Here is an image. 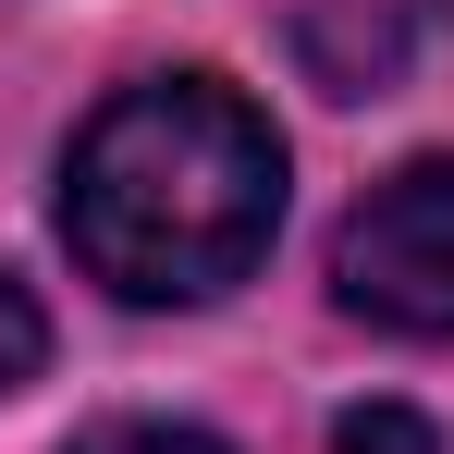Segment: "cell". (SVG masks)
Here are the masks:
<instances>
[{"instance_id":"obj_1","label":"cell","mask_w":454,"mask_h":454,"mask_svg":"<svg viewBox=\"0 0 454 454\" xmlns=\"http://www.w3.org/2000/svg\"><path fill=\"white\" fill-rule=\"evenodd\" d=\"M283 233V136L222 74H136L62 160V246L123 307H209Z\"/></svg>"},{"instance_id":"obj_2","label":"cell","mask_w":454,"mask_h":454,"mask_svg":"<svg viewBox=\"0 0 454 454\" xmlns=\"http://www.w3.org/2000/svg\"><path fill=\"white\" fill-rule=\"evenodd\" d=\"M332 295L356 319H380V332L454 344V160H405V172H380L369 197L344 209Z\"/></svg>"},{"instance_id":"obj_3","label":"cell","mask_w":454,"mask_h":454,"mask_svg":"<svg viewBox=\"0 0 454 454\" xmlns=\"http://www.w3.org/2000/svg\"><path fill=\"white\" fill-rule=\"evenodd\" d=\"M430 12H442V0H307L295 50H307V74L332 86V98H380V86L418 62Z\"/></svg>"},{"instance_id":"obj_4","label":"cell","mask_w":454,"mask_h":454,"mask_svg":"<svg viewBox=\"0 0 454 454\" xmlns=\"http://www.w3.org/2000/svg\"><path fill=\"white\" fill-rule=\"evenodd\" d=\"M74 454H233V442L197 418H98V430H74Z\"/></svg>"},{"instance_id":"obj_5","label":"cell","mask_w":454,"mask_h":454,"mask_svg":"<svg viewBox=\"0 0 454 454\" xmlns=\"http://www.w3.org/2000/svg\"><path fill=\"white\" fill-rule=\"evenodd\" d=\"M37 369H50V319H37V295L0 270V405H12V393H25Z\"/></svg>"},{"instance_id":"obj_6","label":"cell","mask_w":454,"mask_h":454,"mask_svg":"<svg viewBox=\"0 0 454 454\" xmlns=\"http://www.w3.org/2000/svg\"><path fill=\"white\" fill-rule=\"evenodd\" d=\"M332 454H442V430L418 405H356V418H332Z\"/></svg>"}]
</instances>
